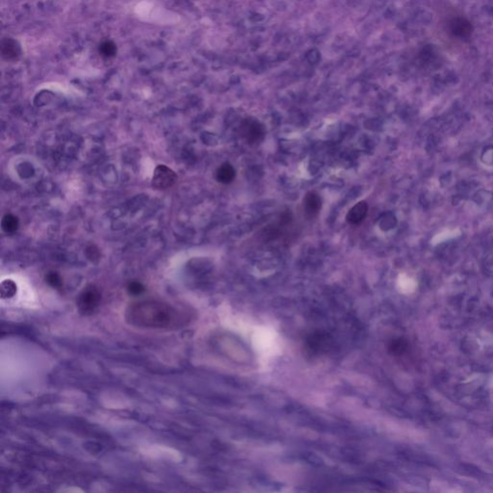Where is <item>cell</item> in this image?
I'll return each instance as SVG.
<instances>
[{"mask_svg": "<svg viewBox=\"0 0 493 493\" xmlns=\"http://www.w3.org/2000/svg\"><path fill=\"white\" fill-rule=\"evenodd\" d=\"M128 324L144 329H170L183 324V315L169 304L158 301H142L128 306L125 311Z\"/></svg>", "mask_w": 493, "mask_h": 493, "instance_id": "6da1fadb", "label": "cell"}, {"mask_svg": "<svg viewBox=\"0 0 493 493\" xmlns=\"http://www.w3.org/2000/svg\"><path fill=\"white\" fill-rule=\"evenodd\" d=\"M101 301V294L99 288L95 285H88L80 293L77 299V308L80 314L89 316L95 313Z\"/></svg>", "mask_w": 493, "mask_h": 493, "instance_id": "7a4b0ae2", "label": "cell"}, {"mask_svg": "<svg viewBox=\"0 0 493 493\" xmlns=\"http://www.w3.org/2000/svg\"><path fill=\"white\" fill-rule=\"evenodd\" d=\"M178 181L176 173L165 165L156 167L152 177V186L158 190H165L172 187Z\"/></svg>", "mask_w": 493, "mask_h": 493, "instance_id": "3957f363", "label": "cell"}, {"mask_svg": "<svg viewBox=\"0 0 493 493\" xmlns=\"http://www.w3.org/2000/svg\"><path fill=\"white\" fill-rule=\"evenodd\" d=\"M242 133L249 144H255L263 139L265 131L261 123L249 119L242 124Z\"/></svg>", "mask_w": 493, "mask_h": 493, "instance_id": "277c9868", "label": "cell"}, {"mask_svg": "<svg viewBox=\"0 0 493 493\" xmlns=\"http://www.w3.org/2000/svg\"><path fill=\"white\" fill-rule=\"evenodd\" d=\"M368 212V204L365 201H360L353 206L347 214V221L350 224L357 225L362 223Z\"/></svg>", "mask_w": 493, "mask_h": 493, "instance_id": "5b68a950", "label": "cell"}, {"mask_svg": "<svg viewBox=\"0 0 493 493\" xmlns=\"http://www.w3.org/2000/svg\"><path fill=\"white\" fill-rule=\"evenodd\" d=\"M321 197L315 193H309L305 199V209L308 216H316L321 209Z\"/></svg>", "mask_w": 493, "mask_h": 493, "instance_id": "8992f818", "label": "cell"}, {"mask_svg": "<svg viewBox=\"0 0 493 493\" xmlns=\"http://www.w3.org/2000/svg\"><path fill=\"white\" fill-rule=\"evenodd\" d=\"M234 178H235V170L229 163L223 164L216 172L217 181L224 184L230 183L234 180Z\"/></svg>", "mask_w": 493, "mask_h": 493, "instance_id": "52a82bcc", "label": "cell"}, {"mask_svg": "<svg viewBox=\"0 0 493 493\" xmlns=\"http://www.w3.org/2000/svg\"><path fill=\"white\" fill-rule=\"evenodd\" d=\"M17 292V286L12 279L2 281L0 286V294L2 299H11Z\"/></svg>", "mask_w": 493, "mask_h": 493, "instance_id": "ba28073f", "label": "cell"}, {"mask_svg": "<svg viewBox=\"0 0 493 493\" xmlns=\"http://www.w3.org/2000/svg\"><path fill=\"white\" fill-rule=\"evenodd\" d=\"M2 229L7 233H13L18 229V220L12 214H7L3 217L1 223Z\"/></svg>", "mask_w": 493, "mask_h": 493, "instance_id": "9c48e42d", "label": "cell"}, {"mask_svg": "<svg viewBox=\"0 0 493 493\" xmlns=\"http://www.w3.org/2000/svg\"><path fill=\"white\" fill-rule=\"evenodd\" d=\"M47 282L53 288H60L62 286V279L57 273L50 272L46 276Z\"/></svg>", "mask_w": 493, "mask_h": 493, "instance_id": "30bf717a", "label": "cell"}, {"mask_svg": "<svg viewBox=\"0 0 493 493\" xmlns=\"http://www.w3.org/2000/svg\"><path fill=\"white\" fill-rule=\"evenodd\" d=\"M127 291H128L129 294H131L133 296H139V295H141L145 291V288H144V286L140 282L133 281V282H130L128 284Z\"/></svg>", "mask_w": 493, "mask_h": 493, "instance_id": "8fae6325", "label": "cell"}]
</instances>
